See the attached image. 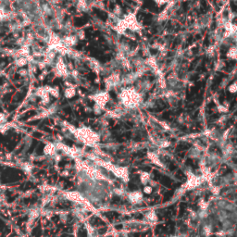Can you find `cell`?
I'll list each match as a JSON object with an SVG mask.
<instances>
[{"instance_id": "6da1fadb", "label": "cell", "mask_w": 237, "mask_h": 237, "mask_svg": "<svg viewBox=\"0 0 237 237\" xmlns=\"http://www.w3.org/2000/svg\"><path fill=\"white\" fill-rule=\"evenodd\" d=\"M76 136L81 140V142L91 146H94L99 141V136L90 129H80L78 134H76Z\"/></svg>"}, {"instance_id": "7a4b0ae2", "label": "cell", "mask_w": 237, "mask_h": 237, "mask_svg": "<svg viewBox=\"0 0 237 237\" xmlns=\"http://www.w3.org/2000/svg\"><path fill=\"white\" fill-rule=\"evenodd\" d=\"M204 177L201 175V176H197L195 174H194L193 172H190L187 174V181L186 183L180 188V191H183V192H185V191H189V190H192V189H195L196 187H198L203 182H204Z\"/></svg>"}, {"instance_id": "3957f363", "label": "cell", "mask_w": 237, "mask_h": 237, "mask_svg": "<svg viewBox=\"0 0 237 237\" xmlns=\"http://www.w3.org/2000/svg\"><path fill=\"white\" fill-rule=\"evenodd\" d=\"M64 195L67 197L68 199H71V201H74L75 203H77L82 207H86V206H90L89 202L84 199L82 197V195L81 194H79L78 192H68V193H64Z\"/></svg>"}, {"instance_id": "277c9868", "label": "cell", "mask_w": 237, "mask_h": 237, "mask_svg": "<svg viewBox=\"0 0 237 237\" xmlns=\"http://www.w3.org/2000/svg\"><path fill=\"white\" fill-rule=\"evenodd\" d=\"M125 196L132 205H139L143 202L144 199V195L141 191H132L126 193Z\"/></svg>"}, {"instance_id": "5b68a950", "label": "cell", "mask_w": 237, "mask_h": 237, "mask_svg": "<svg viewBox=\"0 0 237 237\" xmlns=\"http://www.w3.org/2000/svg\"><path fill=\"white\" fill-rule=\"evenodd\" d=\"M145 221L148 224H154V223L158 222V215L156 214V212L154 210H150L145 215Z\"/></svg>"}, {"instance_id": "8992f818", "label": "cell", "mask_w": 237, "mask_h": 237, "mask_svg": "<svg viewBox=\"0 0 237 237\" xmlns=\"http://www.w3.org/2000/svg\"><path fill=\"white\" fill-rule=\"evenodd\" d=\"M56 147L53 144H47L44 148V153L47 156H53L56 153Z\"/></svg>"}, {"instance_id": "52a82bcc", "label": "cell", "mask_w": 237, "mask_h": 237, "mask_svg": "<svg viewBox=\"0 0 237 237\" xmlns=\"http://www.w3.org/2000/svg\"><path fill=\"white\" fill-rule=\"evenodd\" d=\"M213 231H212V226L211 224L210 223H207L205 224L203 227H202V234L205 236V237H210L211 234H212Z\"/></svg>"}, {"instance_id": "ba28073f", "label": "cell", "mask_w": 237, "mask_h": 237, "mask_svg": "<svg viewBox=\"0 0 237 237\" xmlns=\"http://www.w3.org/2000/svg\"><path fill=\"white\" fill-rule=\"evenodd\" d=\"M140 181L144 185H147L148 182L150 181V174L146 172H142L140 173Z\"/></svg>"}, {"instance_id": "9c48e42d", "label": "cell", "mask_w": 237, "mask_h": 237, "mask_svg": "<svg viewBox=\"0 0 237 237\" xmlns=\"http://www.w3.org/2000/svg\"><path fill=\"white\" fill-rule=\"evenodd\" d=\"M113 192H114L115 195H120V196H123V195H125L127 192H125L124 189H122V188H115L114 190H113Z\"/></svg>"}, {"instance_id": "30bf717a", "label": "cell", "mask_w": 237, "mask_h": 237, "mask_svg": "<svg viewBox=\"0 0 237 237\" xmlns=\"http://www.w3.org/2000/svg\"><path fill=\"white\" fill-rule=\"evenodd\" d=\"M26 63H27V59L25 58H20L16 60V64L19 67H22V66L26 65Z\"/></svg>"}, {"instance_id": "8fae6325", "label": "cell", "mask_w": 237, "mask_h": 237, "mask_svg": "<svg viewBox=\"0 0 237 237\" xmlns=\"http://www.w3.org/2000/svg\"><path fill=\"white\" fill-rule=\"evenodd\" d=\"M143 192L146 195H150L151 193L153 192V187L151 186V185H145V187L143 189Z\"/></svg>"}, {"instance_id": "7c38bea8", "label": "cell", "mask_w": 237, "mask_h": 237, "mask_svg": "<svg viewBox=\"0 0 237 237\" xmlns=\"http://www.w3.org/2000/svg\"><path fill=\"white\" fill-rule=\"evenodd\" d=\"M9 127H10V125H9L8 123H5L4 125L0 126V132H1L2 134H4V132H6L9 129Z\"/></svg>"}, {"instance_id": "4fadbf2b", "label": "cell", "mask_w": 237, "mask_h": 237, "mask_svg": "<svg viewBox=\"0 0 237 237\" xmlns=\"http://www.w3.org/2000/svg\"><path fill=\"white\" fill-rule=\"evenodd\" d=\"M235 56H236V49L234 48V47H233L228 53V56H231V58H233V59H235L236 58Z\"/></svg>"}, {"instance_id": "5bb4252c", "label": "cell", "mask_w": 237, "mask_h": 237, "mask_svg": "<svg viewBox=\"0 0 237 237\" xmlns=\"http://www.w3.org/2000/svg\"><path fill=\"white\" fill-rule=\"evenodd\" d=\"M6 120V116L5 114H3V113H0V124H2V123H4Z\"/></svg>"}, {"instance_id": "9a60e30c", "label": "cell", "mask_w": 237, "mask_h": 237, "mask_svg": "<svg viewBox=\"0 0 237 237\" xmlns=\"http://www.w3.org/2000/svg\"><path fill=\"white\" fill-rule=\"evenodd\" d=\"M5 17V11L3 8H0V20H2V19Z\"/></svg>"}, {"instance_id": "2e32d148", "label": "cell", "mask_w": 237, "mask_h": 237, "mask_svg": "<svg viewBox=\"0 0 237 237\" xmlns=\"http://www.w3.org/2000/svg\"><path fill=\"white\" fill-rule=\"evenodd\" d=\"M169 237H181V236H179V235H172V236H169Z\"/></svg>"}]
</instances>
